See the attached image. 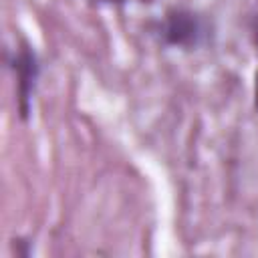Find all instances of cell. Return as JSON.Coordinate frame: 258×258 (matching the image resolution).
I'll use <instances>...</instances> for the list:
<instances>
[{
  "label": "cell",
  "mask_w": 258,
  "mask_h": 258,
  "mask_svg": "<svg viewBox=\"0 0 258 258\" xmlns=\"http://www.w3.org/2000/svg\"><path fill=\"white\" fill-rule=\"evenodd\" d=\"M16 71H18V93H20V115L26 117L28 113V99L34 87V79L38 73L36 58L28 48H22L16 58Z\"/></svg>",
  "instance_id": "1"
},
{
  "label": "cell",
  "mask_w": 258,
  "mask_h": 258,
  "mask_svg": "<svg viewBox=\"0 0 258 258\" xmlns=\"http://www.w3.org/2000/svg\"><path fill=\"white\" fill-rule=\"evenodd\" d=\"M198 36V22L194 14L177 10L171 12L165 24V38L171 44H189Z\"/></svg>",
  "instance_id": "2"
},
{
  "label": "cell",
  "mask_w": 258,
  "mask_h": 258,
  "mask_svg": "<svg viewBox=\"0 0 258 258\" xmlns=\"http://www.w3.org/2000/svg\"><path fill=\"white\" fill-rule=\"evenodd\" d=\"M256 107H258V75H256Z\"/></svg>",
  "instance_id": "3"
},
{
  "label": "cell",
  "mask_w": 258,
  "mask_h": 258,
  "mask_svg": "<svg viewBox=\"0 0 258 258\" xmlns=\"http://www.w3.org/2000/svg\"><path fill=\"white\" fill-rule=\"evenodd\" d=\"M256 42H258V22H256Z\"/></svg>",
  "instance_id": "4"
}]
</instances>
